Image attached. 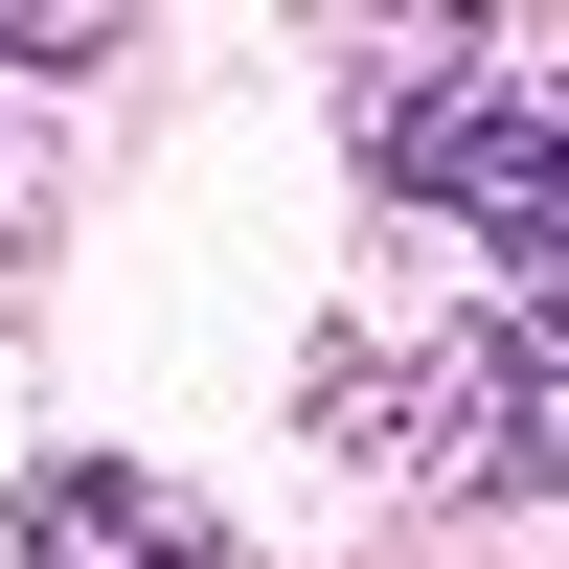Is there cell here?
<instances>
[{
	"label": "cell",
	"instance_id": "cell-2",
	"mask_svg": "<svg viewBox=\"0 0 569 569\" xmlns=\"http://www.w3.org/2000/svg\"><path fill=\"white\" fill-rule=\"evenodd\" d=\"M0 569H228V525L182 479H137V456H46L0 501Z\"/></svg>",
	"mask_w": 569,
	"mask_h": 569
},
{
	"label": "cell",
	"instance_id": "cell-1",
	"mask_svg": "<svg viewBox=\"0 0 569 569\" xmlns=\"http://www.w3.org/2000/svg\"><path fill=\"white\" fill-rule=\"evenodd\" d=\"M365 160H388V206L479 228V251L525 273V319H569V69H525V46L365 69Z\"/></svg>",
	"mask_w": 569,
	"mask_h": 569
}]
</instances>
